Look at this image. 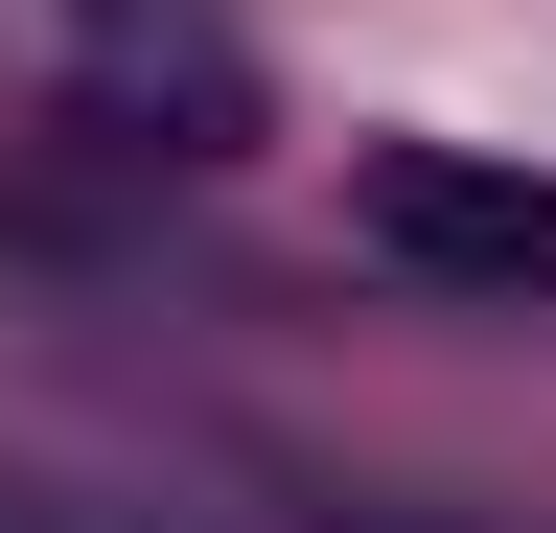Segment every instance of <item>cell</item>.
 <instances>
[{"mask_svg": "<svg viewBox=\"0 0 556 533\" xmlns=\"http://www.w3.org/2000/svg\"><path fill=\"white\" fill-rule=\"evenodd\" d=\"M348 232L394 279H464V302H556V186L486 163V140H371L348 163Z\"/></svg>", "mask_w": 556, "mask_h": 533, "instance_id": "cell-1", "label": "cell"}, {"mask_svg": "<svg viewBox=\"0 0 556 533\" xmlns=\"http://www.w3.org/2000/svg\"><path fill=\"white\" fill-rule=\"evenodd\" d=\"M70 116L93 140H139V163H232L255 140V47L208 24V0H70Z\"/></svg>", "mask_w": 556, "mask_h": 533, "instance_id": "cell-2", "label": "cell"}]
</instances>
